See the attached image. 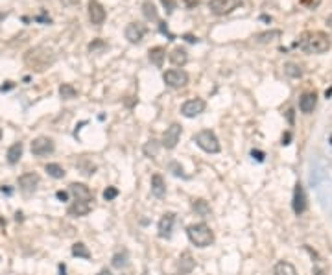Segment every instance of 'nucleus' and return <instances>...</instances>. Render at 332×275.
Wrapping results in <instances>:
<instances>
[{
    "mask_svg": "<svg viewBox=\"0 0 332 275\" xmlns=\"http://www.w3.org/2000/svg\"><path fill=\"white\" fill-rule=\"evenodd\" d=\"M330 37L325 32H303L299 35L297 46L307 54H325L330 50Z\"/></svg>",
    "mask_w": 332,
    "mask_h": 275,
    "instance_id": "f257e3e1",
    "label": "nucleus"
},
{
    "mask_svg": "<svg viewBox=\"0 0 332 275\" xmlns=\"http://www.w3.org/2000/svg\"><path fill=\"white\" fill-rule=\"evenodd\" d=\"M187 237L196 247H209L214 242V233L205 222H197L187 227Z\"/></svg>",
    "mask_w": 332,
    "mask_h": 275,
    "instance_id": "f03ea898",
    "label": "nucleus"
},
{
    "mask_svg": "<svg viewBox=\"0 0 332 275\" xmlns=\"http://www.w3.org/2000/svg\"><path fill=\"white\" fill-rule=\"evenodd\" d=\"M194 142L207 154H218L220 152V140H218L216 133L211 130H201L199 133H196Z\"/></svg>",
    "mask_w": 332,
    "mask_h": 275,
    "instance_id": "7ed1b4c3",
    "label": "nucleus"
},
{
    "mask_svg": "<svg viewBox=\"0 0 332 275\" xmlns=\"http://www.w3.org/2000/svg\"><path fill=\"white\" fill-rule=\"evenodd\" d=\"M163 80L170 89H183L188 83V74L181 68H170L163 74Z\"/></svg>",
    "mask_w": 332,
    "mask_h": 275,
    "instance_id": "20e7f679",
    "label": "nucleus"
},
{
    "mask_svg": "<svg viewBox=\"0 0 332 275\" xmlns=\"http://www.w3.org/2000/svg\"><path fill=\"white\" fill-rule=\"evenodd\" d=\"M242 6V0H211L209 2V10L214 15L221 17V15H229Z\"/></svg>",
    "mask_w": 332,
    "mask_h": 275,
    "instance_id": "39448f33",
    "label": "nucleus"
},
{
    "mask_svg": "<svg viewBox=\"0 0 332 275\" xmlns=\"http://www.w3.org/2000/svg\"><path fill=\"white\" fill-rule=\"evenodd\" d=\"M181 133H183V128H181V124L173 122V124L170 126V128H166V131H164L163 140H161V146H163V148H166V150H173V148L177 146L179 139H181Z\"/></svg>",
    "mask_w": 332,
    "mask_h": 275,
    "instance_id": "423d86ee",
    "label": "nucleus"
},
{
    "mask_svg": "<svg viewBox=\"0 0 332 275\" xmlns=\"http://www.w3.org/2000/svg\"><path fill=\"white\" fill-rule=\"evenodd\" d=\"M32 155L35 157H44V155H50L54 152V140L48 137H37V139L32 140Z\"/></svg>",
    "mask_w": 332,
    "mask_h": 275,
    "instance_id": "0eeeda50",
    "label": "nucleus"
},
{
    "mask_svg": "<svg viewBox=\"0 0 332 275\" xmlns=\"http://www.w3.org/2000/svg\"><path fill=\"white\" fill-rule=\"evenodd\" d=\"M205 107H207L205 100H201V98H192V100H187L183 106H181V115L187 116V118H194V116L201 115V113L205 111Z\"/></svg>",
    "mask_w": 332,
    "mask_h": 275,
    "instance_id": "6e6552de",
    "label": "nucleus"
},
{
    "mask_svg": "<svg viewBox=\"0 0 332 275\" xmlns=\"http://www.w3.org/2000/svg\"><path fill=\"white\" fill-rule=\"evenodd\" d=\"M39 181H41V178H39L35 172H28V174H22L19 178V188L20 192L26 194V196H30V194L35 192V188H37Z\"/></svg>",
    "mask_w": 332,
    "mask_h": 275,
    "instance_id": "1a4fd4ad",
    "label": "nucleus"
},
{
    "mask_svg": "<svg viewBox=\"0 0 332 275\" xmlns=\"http://www.w3.org/2000/svg\"><path fill=\"white\" fill-rule=\"evenodd\" d=\"M292 209H294V213L297 214H303L307 211V194H304V188L301 183L295 185L294 188V198H292Z\"/></svg>",
    "mask_w": 332,
    "mask_h": 275,
    "instance_id": "9d476101",
    "label": "nucleus"
},
{
    "mask_svg": "<svg viewBox=\"0 0 332 275\" xmlns=\"http://www.w3.org/2000/svg\"><path fill=\"white\" fill-rule=\"evenodd\" d=\"M106 10H104V6L98 2V0H89V19H91L92 24L96 26H101L106 22Z\"/></svg>",
    "mask_w": 332,
    "mask_h": 275,
    "instance_id": "9b49d317",
    "label": "nucleus"
},
{
    "mask_svg": "<svg viewBox=\"0 0 332 275\" xmlns=\"http://www.w3.org/2000/svg\"><path fill=\"white\" fill-rule=\"evenodd\" d=\"M68 192L72 194V198L76 202H87V203L92 202V190L83 183H70Z\"/></svg>",
    "mask_w": 332,
    "mask_h": 275,
    "instance_id": "f8f14e48",
    "label": "nucleus"
},
{
    "mask_svg": "<svg viewBox=\"0 0 332 275\" xmlns=\"http://www.w3.org/2000/svg\"><path fill=\"white\" fill-rule=\"evenodd\" d=\"M144 32H146V30H144V26H142V24H139V22H130V24L125 26L124 35L131 44H139L140 41L144 39Z\"/></svg>",
    "mask_w": 332,
    "mask_h": 275,
    "instance_id": "ddd939ff",
    "label": "nucleus"
},
{
    "mask_svg": "<svg viewBox=\"0 0 332 275\" xmlns=\"http://www.w3.org/2000/svg\"><path fill=\"white\" fill-rule=\"evenodd\" d=\"M316 106H318V94L316 92L308 91L301 94V98H299V109H301V113L310 115L316 109Z\"/></svg>",
    "mask_w": 332,
    "mask_h": 275,
    "instance_id": "4468645a",
    "label": "nucleus"
},
{
    "mask_svg": "<svg viewBox=\"0 0 332 275\" xmlns=\"http://www.w3.org/2000/svg\"><path fill=\"white\" fill-rule=\"evenodd\" d=\"M173 223H175V214H173V213L163 214V218L159 220V226H157L161 238H170V237H172Z\"/></svg>",
    "mask_w": 332,
    "mask_h": 275,
    "instance_id": "2eb2a0df",
    "label": "nucleus"
},
{
    "mask_svg": "<svg viewBox=\"0 0 332 275\" xmlns=\"http://www.w3.org/2000/svg\"><path fill=\"white\" fill-rule=\"evenodd\" d=\"M91 203H87V202H76L74 199L70 205H68V209H67V213H68V216H72V218H82V216H87V214L91 213Z\"/></svg>",
    "mask_w": 332,
    "mask_h": 275,
    "instance_id": "dca6fc26",
    "label": "nucleus"
},
{
    "mask_svg": "<svg viewBox=\"0 0 332 275\" xmlns=\"http://www.w3.org/2000/svg\"><path fill=\"white\" fill-rule=\"evenodd\" d=\"M151 194H154L155 198H164L166 196V183H164V179L161 174H154L151 176Z\"/></svg>",
    "mask_w": 332,
    "mask_h": 275,
    "instance_id": "f3484780",
    "label": "nucleus"
},
{
    "mask_svg": "<svg viewBox=\"0 0 332 275\" xmlns=\"http://www.w3.org/2000/svg\"><path fill=\"white\" fill-rule=\"evenodd\" d=\"M168 59L172 65H175V67H183L185 63L188 61V52L185 48H181V46H177V48H173L172 52H170Z\"/></svg>",
    "mask_w": 332,
    "mask_h": 275,
    "instance_id": "a211bd4d",
    "label": "nucleus"
},
{
    "mask_svg": "<svg viewBox=\"0 0 332 275\" xmlns=\"http://www.w3.org/2000/svg\"><path fill=\"white\" fill-rule=\"evenodd\" d=\"M194 266H196V261H194V257L188 253V251H185V253H181V257H179V271L183 275L190 273V271L194 270Z\"/></svg>",
    "mask_w": 332,
    "mask_h": 275,
    "instance_id": "6ab92c4d",
    "label": "nucleus"
},
{
    "mask_svg": "<svg viewBox=\"0 0 332 275\" xmlns=\"http://www.w3.org/2000/svg\"><path fill=\"white\" fill-rule=\"evenodd\" d=\"M22 152H24V146H22V142H15V144H11L10 148H8V154H6V157H8V163H10V164L19 163L20 157H22Z\"/></svg>",
    "mask_w": 332,
    "mask_h": 275,
    "instance_id": "aec40b11",
    "label": "nucleus"
},
{
    "mask_svg": "<svg viewBox=\"0 0 332 275\" xmlns=\"http://www.w3.org/2000/svg\"><path fill=\"white\" fill-rule=\"evenodd\" d=\"M273 275H299L295 266L288 261H279L273 268Z\"/></svg>",
    "mask_w": 332,
    "mask_h": 275,
    "instance_id": "412c9836",
    "label": "nucleus"
},
{
    "mask_svg": "<svg viewBox=\"0 0 332 275\" xmlns=\"http://www.w3.org/2000/svg\"><path fill=\"white\" fill-rule=\"evenodd\" d=\"M164 58H166V50H164L163 46H155V48L149 50V61L154 63L157 68L163 67Z\"/></svg>",
    "mask_w": 332,
    "mask_h": 275,
    "instance_id": "4be33fe9",
    "label": "nucleus"
},
{
    "mask_svg": "<svg viewBox=\"0 0 332 275\" xmlns=\"http://www.w3.org/2000/svg\"><path fill=\"white\" fill-rule=\"evenodd\" d=\"M280 37V32L279 30H270V32H262V34H257L255 35V41L260 44L264 43H271V41H275V39Z\"/></svg>",
    "mask_w": 332,
    "mask_h": 275,
    "instance_id": "5701e85b",
    "label": "nucleus"
},
{
    "mask_svg": "<svg viewBox=\"0 0 332 275\" xmlns=\"http://www.w3.org/2000/svg\"><path fill=\"white\" fill-rule=\"evenodd\" d=\"M72 255L78 257V259H85V261H89L91 259V251H89V247L83 244V242H76L72 246Z\"/></svg>",
    "mask_w": 332,
    "mask_h": 275,
    "instance_id": "b1692460",
    "label": "nucleus"
},
{
    "mask_svg": "<svg viewBox=\"0 0 332 275\" xmlns=\"http://www.w3.org/2000/svg\"><path fill=\"white\" fill-rule=\"evenodd\" d=\"M59 96H61L63 100H72V98L78 96V91L74 85H70V83H61V85H59Z\"/></svg>",
    "mask_w": 332,
    "mask_h": 275,
    "instance_id": "393cba45",
    "label": "nucleus"
},
{
    "mask_svg": "<svg viewBox=\"0 0 332 275\" xmlns=\"http://www.w3.org/2000/svg\"><path fill=\"white\" fill-rule=\"evenodd\" d=\"M192 209L196 211L197 214H199V216H203V218L209 216V214L212 213L211 205H209L205 199H194V202H192Z\"/></svg>",
    "mask_w": 332,
    "mask_h": 275,
    "instance_id": "a878e982",
    "label": "nucleus"
},
{
    "mask_svg": "<svg viewBox=\"0 0 332 275\" xmlns=\"http://www.w3.org/2000/svg\"><path fill=\"white\" fill-rule=\"evenodd\" d=\"M46 172H48V176L50 178H54V179H63L65 178V168H63L61 164H58V163H50V164H46Z\"/></svg>",
    "mask_w": 332,
    "mask_h": 275,
    "instance_id": "bb28decb",
    "label": "nucleus"
},
{
    "mask_svg": "<svg viewBox=\"0 0 332 275\" xmlns=\"http://www.w3.org/2000/svg\"><path fill=\"white\" fill-rule=\"evenodd\" d=\"M142 13L148 20H159V15H157V10H155V6L151 0H146L144 4H142Z\"/></svg>",
    "mask_w": 332,
    "mask_h": 275,
    "instance_id": "cd10ccee",
    "label": "nucleus"
},
{
    "mask_svg": "<svg viewBox=\"0 0 332 275\" xmlns=\"http://www.w3.org/2000/svg\"><path fill=\"white\" fill-rule=\"evenodd\" d=\"M284 74L290 78H301L303 76V67L297 63H286L284 65Z\"/></svg>",
    "mask_w": 332,
    "mask_h": 275,
    "instance_id": "c85d7f7f",
    "label": "nucleus"
},
{
    "mask_svg": "<svg viewBox=\"0 0 332 275\" xmlns=\"http://www.w3.org/2000/svg\"><path fill=\"white\" fill-rule=\"evenodd\" d=\"M142 150H144L146 157H151V159H154V157H157V154H159V142H157L155 139L148 140Z\"/></svg>",
    "mask_w": 332,
    "mask_h": 275,
    "instance_id": "c756f323",
    "label": "nucleus"
},
{
    "mask_svg": "<svg viewBox=\"0 0 332 275\" xmlns=\"http://www.w3.org/2000/svg\"><path fill=\"white\" fill-rule=\"evenodd\" d=\"M127 251H120V253H116L115 257H113V266L115 268H118V270H122V268H125L127 266Z\"/></svg>",
    "mask_w": 332,
    "mask_h": 275,
    "instance_id": "7c9ffc66",
    "label": "nucleus"
},
{
    "mask_svg": "<svg viewBox=\"0 0 332 275\" xmlns=\"http://www.w3.org/2000/svg\"><path fill=\"white\" fill-rule=\"evenodd\" d=\"M107 44L101 41V39H96V41H92L91 44H89V52H92V54H96V52H100V50H104L106 48Z\"/></svg>",
    "mask_w": 332,
    "mask_h": 275,
    "instance_id": "2f4dec72",
    "label": "nucleus"
},
{
    "mask_svg": "<svg viewBox=\"0 0 332 275\" xmlns=\"http://www.w3.org/2000/svg\"><path fill=\"white\" fill-rule=\"evenodd\" d=\"M116 196H118V188L116 187H107L106 190H104V199H107V202L115 199Z\"/></svg>",
    "mask_w": 332,
    "mask_h": 275,
    "instance_id": "473e14b6",
    "label": "nucleus"
},
{
    "mask_svg": "<svg viewBox=\"0 0 332 275\" xmlns=\"http://www.w3.org/2000/svg\"><path fill=\"white\" fill-rule=\"evenodd\" d=\"M301 4L307 6L308 10H316V8L321 4V0H301Z\"/></svg>",
    "mask_w": 332,
    "mask_h": 275,
    "instance_id": "72a5a7b5",
    "label": "nucleus"
},
{
    "mask_svg": "<svg viewBox=\"0 0 332 275\" xmlns=\"http://www.w3.org/2000/svg\"><path fill=\"white\" fill-rule=\"evenodd\" d=\"M161 2H163V6L166 8V11H168V13H172V11L175 10V6H177V2H175V0H161Z\"/></svg>",
    "mask_w": 332,
    "mask_h": 275,
    "instance_id": "f704fd0d",
    "label": "nucleus"
},
{
    "mask_svg": "<svg viewBox=\"0 0 332 275\" xmlns=\"http://www.w3.org/2000/svg\"><path fill=\"white\" fill-rule=\"evenodd\" d=\"M68 196H70V192H67V190H58V192H56V198H58L59 202H67Z\"/></svg>",
    "mask_w": 332,
    "mask_h": 275,
    "instance_id": "c9c22d12",
    "label": "nucleus"
},
{
    "mask_svg": "<svg viewBox=\"0 0 332 275\" xmlns=\"http://www.w3.org/2000/svg\"><path fill=\"white\" fill-rule=\"evenodd\" d=\"M170 166H172V168L175 170V172H173V174H175V176H183V170L179 168L177 163H172V164H170Z\"/></svg>",
    "mask_w": 332,
    "mask_h": 275,
    "instance_id": "e433bc0d",
    "label": "nucleus"
},
{
    "mask_svg": "<svg viewBox=\"0 0 332 275\" xmlns=\"http://www.w3.org/2000/svg\"><path fill=\"white\" fill-rule=\"evenodd\" d=\"M253 157H257L259 161H262V159H264V154H262V152H255V150H253Z\"/></svg>",
    "mask_w": 332,
    "mask_h": 275,
    "instance_id": "4c0bfd02",
    "label": "nucleus"
},
{
    "mask_svg": "<svg viewBox=\"0 0 332 275\" xmlns=\"http://www.w3.org/2000/svg\"><path fill=\"white\" fill-rule=\"evenodd\" d=\"M197 4H199V0H187V8H194Z\"/></svg>",
    "mask_w": 332,
    "mask_h": 275,
    "instance_id": "58836bf2",
    "label": "nucleus"
},
{
    "mask_svg": "<svg viewBox=\"0 0 332 275\" xmlns=\"http://www.w3.org/2000/svg\"><path fill=\"white\" fill-rule=\"evenodd\" d=\"M185 39H187L188 43H197V39L194 35H185Z\"/></svg>",
    "mask_w": 332,
    "mask_h": 275,
    "instance_id": "ea45409f",
    "label": "nucleus"
},
{
    "mask_svg": "<svg viewBox=\"0 0 332 275\" xmlns=\"http://www.w3.org/2000/svg\"><path fill=\"white\" fill-rule=\"evenodd\" d=\"M290 139H292V135H290V133H286V135L283 137V144H290V142H288Z\"/></svg>",
    "mask_w": 332,
    "mask_h": 275,
    "instance_id": "a19ab883",
    "label": "nucleus"
},
{
    "mask_svg": "<svg viewBox=\"0 0 332 275\" xmlns=\"http://www.w3.org/2000/svg\"><path fill=\"white\" fill-rule=\"evenodd\" d=\"M98 275H111V271L109 270H100L98 271Z\"/></svg>",
    "mask_w": 332,
    "mask_h": 275,
    "instance_id": "79ce46f5",
    "label": "nucleus"
},
{
    "mask_svg": "<svg viewBox=\"0 0 332 275\" xmlns=\"http://www.w3.org/2000/svg\"><path fill=\"white\" fill-rule=\"evenodd\" d=\"M6 19V13H2V11H0V24H2V20Z\"/></svg>",
    "mask_w": 332,
    "mask_h": 275,
    "instance_id": "37998d69",
    "label": "nucleus"
},
{
    "mask_svg": "<svg viewBox=\"0 0 332 275\" xmlns=\"http://www.w3.org/2000/svg\"><path fill=\"white\" fill-rule=\"evenodd\" d=\"M327 24H328V26H330V28H332V15H330V17H328V19H327Z\"/></svg>",
    "mask_w": 332,
    "mask_h": 275,
    "instance_id": "c03bdc74",
    "label": "nucleus"
},
{
    "mask_svg": "<svg viewBox=\"0 0 332 275\" xmlns=\"http://www.w3.org/2000/svg\"><path fill=\"white\" fill-rule=\"evenodd\" d=\"M0 139H2V130H0Z\"/></svg>",
    "mask_w": 332,
    "mask_h": 275,
    "instance_id": "a18cd8bd",
    "label": "nucleus"
}]
</instances>
